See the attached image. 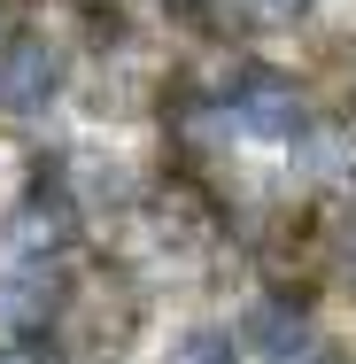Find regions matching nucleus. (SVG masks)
<instances>
[{"instance_id":"1","label":"nucleus","mask_w":356,"mask_h":364,"mask_svg":"<svg viewBox=\"0 0 356 364\" xmlns=\"http://www.w3.org/2000/svg\"><path fill=\"white\" fill-rule=\"evenodd\" d=\"M232 124H240L248 140H294V132H302V93H294V77L271 70V63H248V70L232 77Z\"/></svg>"},{"instance_id":"2","label":"nucleus","mask_w":356,"mask_h":364,"mask_svg":"<svg viewBox=\"0 0 356 364\" xmlns=\"http://www.w3.org/2000/svg\"><path fill=\"white\" fill-rule=\"evenodd\" d=\"M55 85H63V55H55L39 31H16V39L0 47V109H8V117H39V109L55 101Z\"/></svg>"},{"instance_id":"3","label":"nucleus","mask_w":356,"mask_h":364,"mask_svg":"<svg viewBox=\"0 0 356 364\" xmlns=\"http://www.w3.org/2000/svg\"><path fill=\"white\" fill-rule=\"evenodd\" d=\"M63 240H70V210H63V202H47V194H31V202L8 218V248H16V256H31V264H39V256H55Z\"/></svg>"},{"instance_id":"4","label":"nucleus","mask_w":356,"mask_h":364,"mask_svg":"<svg viewBox=\"0 0 356 364\" xmlns=\"http://www.w3.org/2000/svg\"><path fill=\"white\" fill-rule=\"evenodd\" d=\"M0 318H8V326H47V318H55V279H47V272L0 279Z\"/></svg>"},{"instance_id":"5","label":"nucleus","mask_w":356,"mask_h":364,"mask_svg":"<svg viewBox=\"0 0 356 364\" xmlns=\"http://www.w3.org/2000/svg\"><path fill=\"white\" fill-rule=\"evenodd\" d=\"M240 349H232V333H186L178 349H171V364H232Z\"/></svg>"},{"instance_id":"6","label":"nucleus","mask_w":356,"mask_h":364,"mask_svg":"<svg viewBox=\"0 0 356 364\" xmlns=\"http://www.w3.org/2000/svg\"><path fill=\"white\" fill-rule=\"evenodd\" d=\"M240 16H248V23H271V31H279V23H294V16H310V0H240Z\"/></svg>"},{"instance_id":"7","label":"nucleus","mask_w":356,"mask_h":364,"mask_svg":"<svg viewBox=\"0 0 356 364\" xmlns=\"http://www.w3.org/2000/svg\"><path fill=\"white\" fill-rule=\"evenodd\" d=\"M178 23H194V31H217V0H163Z\"/></svg>"},{"instance_id":"8","label":"nucleus","mask_w":356,"mask_h":364,"mask_svg":"<svg viewBox=\"0 0 356 364\" xmlns=\"http://www.w3.org/2000/svg\"><path fill=\"white\" fill-rule=\"evenodd\" d=\"M0 364H63V357H55L47 341H8V349H0Z\"/></svg>"},{"instance_id":"9","label":"nucleus","mask_w":356,"mask_h":364,"mask_svg":"<svg viewBox=\"0 0 356 364\" xmlns=\"http://www.w3.org/2000/svg\"><path fill=\"white\" fill-rule=\"evenodd\" d=\"M286 364H341V349H302V357H286Z\"/></svg>"}]
</instances>
